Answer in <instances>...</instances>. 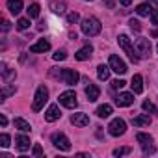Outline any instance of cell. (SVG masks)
<instances>
[{"instance_id":"obj_1","label":"cell","mask_w":158,"mask_h":158,"mask_svg":"<svg viewBox=\"0 0 158 158\" xmlns=\"http://www.w3.org/2000/svg\"><path fill=\"white\" fill-rule=\"evenodd\" d=\"M80 26H82V32H84L88 37L99 35V34H101V30H102L101 21H99V19H95V17H88V19H84Z\"/></svg>"},{"instance_id":"obj_2","label":"cell","mask_w":158,"mask_h":158,"mask_svg":"<svg viewBox=\"0 0 158 158\" xmlns=\"http://www.w3.org/2000/svg\"><path fill=\"white\" fill-rule=\"evenodd\" d=\"M117 43H119V47L127 52V56H128V60L132 61V63H138L139 61V56H138V52H136V48L132 47V43H130V39L125 35V34H121L119 37H117Z\"/></svg>"},{"instance_id":"obj_3","label":"cell","mask_w":158,"mask_h":158,"mask_svg":"<svg viewBox=\"0 0 158 158\" xmlns=\"http://www.w3.org/2000/svg\"><path fill=\"white\" fill-rule=\"evenodd\" d=\"M47 101H48V89H47L45 86H39L37 91H35L34 102H32V110H34V112H41Z\"/></svg>"},{"instance_id":"obj_4","label":"cell","mask_w":158,"mask_h":158,"mask_svg":"<svg viewBox=\"0 0 158 158\" xmlns=\"http://www.w3.org/2000/svg\"><path fill=\"white\" fill-rule=\"evenodd\" d=\"M134 48H136V52H138L139 58H149L152 47H151V41H149V39H145V37H138V39L134 41Z\"/></svg>"},{"instance_id":"obj_5","label":"cell","mask_w":158,"mask_h":158,"mask_svg":"<svg viewBox=\"0 0 158 158\" xmlns=\"http://www.w3.org/2000/svg\"><path fill=\"white\" fill-rule=\"evenodd\" d=\"M52 143L60 151H71V141H69V138L63 132H54L52 134Z\"/></svg>"},{"instance_id":"obj_6","label":"cell","mask_w":158,"mask_h":158,"mask_svg":"<svg viewBox=\"0 0 158 158\" xmlns=\"http://www.w3.org/2000/svg\"><path fill=\"white\" fill-rule=\"evenodd\" d=\"M60 80L67 86H74L78 80H80V74H78L74 69H61V74H60Z\"/></svg>"},{"instance_id":"obj_7","label":"cell","mask_w":158,"mask_h":158,"mask_svg":"<svg viewBox=\"0 0 158 158\" xmlns=\"http://www.w3.org/2000/svg\"><path fill=\"white\" fill-rule=\"evenodd\" d=\"M60 104L65 106V108H76L78 106V101H76V93L74 91H63L60 95Z\"/></svg>"},{"instance_id":"obj_8","label":"cell","mask_w":158,"mask_h":158,"mask_svg":"<svg viewBox=\"0 0 158 158\" xmlns=\"http://www.w3.org/2000/svg\"><path fill=\"white\" fill-rule=\"evenodd\" d=\"M108 132H110L112 136H115V138H117V136H123V134L127 132V123L117 117V119H114V121L108 125Z\"/></svg>"},{"instance_id":"obj_9","label":"cell","mask_w":158,"mask_h":158,"mask_svg":"<svg viewBox=\"0 0 158 158\" xmlns=\"http://www.w3.org/2000/svg\"><path fill=\"white\" fill-rule=\"evenodd\" d=\"M110 69L114 71V73H117V74H125L128 69H127V63L119 58V56H115V54H112L110 56Z\"/></svg>"},{"instance_id":"obj_10","label":"cell","mask_w":158,"mask_h":158,"mask_svg":"<svg viewBox=\"0 0 158 158\" xmlns=\"http://www.w3.org/2000/svg\"><path fill=\"white\" fill-rule=\"evenodd\" d=\"M0 73H2V80H4V84H10L11 80H15V76H17V73H15V69H10L8 67V63H0Z\"/></svg>"},{"instance_id":"obj_11","label":"cell","mask_w":158,"mask_h":158,"mask_svg":"<svg viewBox=\"0 0 158 158\" xmlns=\"http://www.w3.org/2000/svg\"><path fill=\"white\" fill-rule=\"evenodd\" d=\"M60 117H61L60 106H58V104H50V106H48V110L45 112V121H48V123H54V121H58Z\"/></svg>"},{"instance_id":"obj_12","label":"cell","mask_w":158,"mask_h":158,"mask_svg":"<svg viewBox=\"0 0 158 158\" xmlns=\"http://www.w3.org/2000/svg\"><path fill=\"white\" fill-rule=\"evenodd\" d=\"M71 123H73L74 127H88V125H89V115H88V114H82V112L73 114V115H71Z\"/></svg>"},{"instance_id":"obj_13","label":"cell","mask_w":158,"mask_h":158,"mask_svg":"<svg viewBox=\"0 0 158 158\" xmlns=\"http://www.w3.org/2000/svg\"><path fill=\"white\" fill-rule=\"evenodd\" d=\"M115 104L119 108H125V106H130L134 104V93H119L115 97Z\"/></svg>"},{"instance_id":"obj_14","label":"cell","mask_w":158,"mask_h":158,"mask_svg":"<svg viewBox=\"0 0 158 158\" xmlns=\"http://www.w3.org/2000/svg\"><path fill=\"white\" fill-rule=\"evenodd\" d=\"M91 54H93V47H91V45H84L80 50L74 54V58H76L78 61H86V60L91 58Z\"/></svg>"},{"instance_id":"obj_15","label":"cell","mask_w":158,"mask_h":158,"mask_svg":"<svg viewBox=\"0 0 158 158\" xmlns=\"http://www.w3.org/2000/svg\"><path fill=\"white\" fill-rule=\"evenodd\" d=\"M47 50H50V43H48L47 39H39L37 43H34V45L30 47V52H34V54H39V52H47Z\"/></svg>"},{"instance_id":"obj_16","label":"cell","mask_w":158,"mask_h":158,"mask_svg":"<svg viewBox=\"0 0 158 158\" xmlns=\"http://www.w3.org/2000/svg\"><path fill=\"white\" fill-rule=\"evenodd\" d=\"M99 95H101L99 86H95V84H88V88H86V97H88V101H89V102H95V101L99 99Z\"/></svg>"},{"instance_id":"obj_17","label":"cell","mask_w":158,"mask_h":158,"mask_svg":"<svg viewBox=\"0 0 158 158\" xmlns=\"http://www.w3.org/2000/svg\"><path fill=\"white\" fill-rule=\"evenodd\" d=\"M130 88H132V93H136V95L143 91V78H141V74H134V76H132Z\"/></svg>"},{"instance_id":"obj_18","label":"cell","mask_w":158,"mask_h":158,"mask_svg":"<svg viewBox=\"0 0 158 158\" xmlns=\"http://www.w3.org/2000/svg\"><path fill=\"white\" fill-rule=\"evenodd\" d=\"M151 121H152V119H151L149 114H141V115H138V117L132 119V125H134V127H149Z\"/></svg>"},{"instance_id":"obj_19","label":"cell","mask_w":158,"mask_h":158,"mask_svg":"<svg viewBox=\"0 0 158 158\" xmlns=\"http://www.w3.org/2000/svg\"><path fill=\"white\" fill-rule=\"evenodd\" d=\"M15 145H17V149H19L21 152H24V151L30 149V138H26V136H17V138H15Z\"/></svg>"},{"instance_id":"obj_20","label":"cell","mask_w":158,"mask_h":158,"mask_svg":"<svg viewBox=\"0 0 158 158\" xmlns=\"http://www.w3.org/2000/svg\"><path fill=\"white\" fill-rule=\"evenodd\" d=\"M8 10L13 15H19L23 11V0H8Z\"/></svg>"},{"instance_id":"obj_21","label":"cell","mask_w":158,"mask_h":158,"mask_svg":"<svg viewBox=\"0 0 158 158\" xmlns=\"http://www.w3.org/2000/svg\"><path fill=\"white\" fill-rule=\"evenodd\" d=\"M15 91H17V88L15 86H10V84H6L4 88H2V91H0V102H4L10 95H15Z\"/></svg>"},{"instance_id":"obj_22","label":"cell","mask_w":158,"mask_h":158,"mask_svg":"<svg viewBox=\"0 0 158 158\" xmlns=\"http://www.w3.org/2000/svg\"><path fill=\"white\" fill-rule=\"evenodd\" d=\"M136 139H138V143H139L141 147H147V145L152 143V136H149V134H145V132H138V134H136Z\"/></svg>"},{"instance_id":"obj_23","label":"cell","mask_w":158,"mask_h":158,"mask_svg":"<svg viewBox=\"0 0 158 158\" xmlns=\"http://www.w3.org/2000/svg\"><path fill=\"white\" fill-rule=\"evenodd\" d=\"M13 125H15V128L23 130V132H30V130H32L30 123H28V121H24V119H21V117H17V119L13 121Z\"/></svg>"},{"instance_id":"obj_24","label":"cell","mask_w":158,"mask_h":158,"mask_svg":"<svg viewBox=\"0 0 158 158\" xmlns=\"http://www.w3.org/2000/svg\"><path fill=\"white\" fill-rule=\"evenodd\" d=\"M110 65H99L97 67V74H99V78H101V80H108V78H110Z\"/></svg>"},{"instance_id":"obj_25","label":"cell","mask_w":158,"mask_h":158,"mask_svg":"<svg viewBox=\"0 0 158 158\" xmlns=\"http://www.w3.org/2000/svg\"><path fill=\"white\" fill-rule=\"evenodd\" d=\"M95 114H97L99 117H110V115H112V106H110V104H101Z\"/></svg>"},{"instance_id":"obj_26","label":"cell","mask_w":158,"mask_h":158,"mask_svg":"<svg viewBox=\"0 0 158 158\" xmlns=\"http://www.w3.org/2000/svg\"><path fill=\"white\" fill-rule=\"evenodd\" d=\"M151 11H152V8H151L149 4H139V6L136 8V13H138L139 17H149Z\"/></svg>"},{"instance_id":"obj_27","label":"cell","mask_w":158,"mask_h":158,"mask_svg":"<svg viewBox=\"0 0 158 158\" xmlns=\"http://www.w3.org/2000/svg\"><path fill=\"white\" fill-rule=\"evenodd\" d=\"M26 11H28V17H30V19H37V17H39L41 8H39V4H30Z\"/></svg>"},{"instance_id":"obj_28","label":"cell","mask_w":158,"mask_h":158,"mask_svg":"<svg viewBox=\"0 0 158 158\" xmlns=\"http://www.w3.org/2000/svg\"><path fill=\"white\" fill-rule=\"evenodd\" d=\"M141 106H143V110H145V112H151V114H158L156 106H154V104H152L151 101H145V102H143Z\"/></svg>"},{"instance_id":"obj_29","label":"cell","mask_w":158,"mask_h":158,"mask_svg":"<svg viewBox=\"0 0 158 158\" xmlns=\"http://www.w3.org/2000/svg\"><path fill=\"white\" fill-rule=\"evenodd\" d=\"M125 154H130V147H117V149H114V156H125Z\"/></svg>"},{"instance_id":"obj_30","label":"cell","mask_w":158,"mask_h":158,"mask_svg":"<svg viewBox=\"0 0 158 158\" xmlns=\"http://www.w3.org/2000/svg\"><path fill=\"white\" fill-rule=\"evenodd\" d=\"M52 58H54L56 61H63V60L67 58V52H65L63 48H61V50H56V52L52 54Z\"/></svg>"},{"instance_id":"obj_31","label":"cell","mask_w":158,"mask_h":158,"mask_svg":"<svg viewBox=\"0 0 158 158\" xmlns=\"http://www.w3.org/2000/svg\"><path fill=\"white\" fill-rule=\"evenodd\" d=\"M28 26H30V17H28V19H19V21H17V28H19V30H26Z\"/></svg>"},{"instance_id":"obj_32","label":"cell","mask_w":158,"mask_h":158,"mask_svg":"<svg viewBox=\"0 0 158 158\" xmlns=\"http://www.w3.org/2000/svg\"><path fill=\"white\" fill-rule=\"evenodd\" d=\"M52 11H54V13H58V15L65 13V4H63V2H60V4H54V6H52Z\"/></svg>"},{"instance_id":"obj_33","label":"cell","mask_w":158,"mask_h":158,"mask_svg":"<svg viewBox=\"0 0 158 158\" xmlns=\"http://www.w3.org/2000/svg\"><path fill=\"white\" fill-rule=\"evenodd\" d=\"M128 24H130V30H132V32H139V30H141V23L136 21V19H130Z\"/></svg>"},{"instance_id":"obj_34","label":"cell","mask_w":158,"mask_h":158,"mask_svg":"<svg viewBox=\"0 0 158 158\" xmlns=\"http://www.w3.org/2000/svg\"><path fill=\"white\" fill-rule=\"evenodd\" d=\"M78 19H80V15H78L76 11H73V13H69V15H67V23H69V24L78 23Z\"/></svg>"},{"instance_id":"obj_35","label":"cell","mask_w":158,"mask_h":158,"mask_svg":"<svg viewBox=\"0 0 158 158\" xmlns=\"http://www.w3.org/2000/svg\"><path fill=\"white\" fill-rule=\"evenodd\" d=\"M125 86H127V82H125V80H119V78L112 82V88H114V89H121V88H125Z\"/></svg>"},{"instance_id":"obj_36","label":"cell","mask_w":158,"mask_h":158,"mask_svg":"<svg viewBox=\"0 0 158 158\" xmlns=\"http://www.w3.org/2000/svg\"><path fill=\"white\" fill-rule=\"evenodd\" d=\"M0 145H2V147H10V136L8 134L0 136Z\"/></svg>"},{"instance_id":"obj_37","label":"cell","mask_w":158,"mask_h":158,"mask_svg":"<svg viewBox=\"0 0 158 158\" xmlns=\"http://www.w3.org/2000/svg\"><path fill=\"white\" fill-rule=\"evenodd\" d=\"M34 156H37V158H39V156H43V149H41V145H39V143H35V145H34Z\"/></svg>"},{"instance_id":"obj_38","label":"cell","mask_w":158,"mask_h":158,"mask_svg":"<svg viewBox=\"0 0 158 158\" xmlns=\"http://www.w3.org/2000/svg\"><path fill=\"white\" fill-rule=\"evenodd\" d=\"M151 21H152V24H158V8L151 11Z\"/></svg>"},{"instance_id":"obj_39","label":"cell","mask_w":158,"mask_h":158,"mask_svg":"<svg viewBox=\"0 0 158 158\" xmlns=\"http://www.w3.org/2000/svg\"><path fill=\"white\" fill-rule=\"evenodd\" d=\"M143 152H145V154H152V152H154V147H152V145H147V147H143Z\"/></svg>"},{"instance_id":"obj_40","label":"cell","mask_w":158,"mask_h":158,"mask_svg":"<svg viewBox=\"0 0 158 158\" xmlns=\"http://www.w3.org/2000/svg\"><path fill=\"white\" fill-rule=\"evenodd\" d=\"M10 28H11V24H10V21H2V30H4V32H8Z\"/></svg>"},{"instance_id":"obj_41","label":"cell","mask_w":158,"mask_h":158,"mask_svg":"<svg viewBox=\"0 0 158 158\" xmlns=\"http://www.w3.org/2000/svg\"><path fill=\"white\" fill-rule=\"evenodd\" d=\"M0 125H2V127H6V125H8V119H6V115H0Z\"/></svg>"},{"instance_id":"obj_42","label":"cell","mask_w":158,"mask_h":158,"mask_svg":"<svg viewBox=\"0 0 158 158\" xmlns=\"http://www.w3.org/2000/svg\"><path fill=\"white\" fill-rule=\"evenodd\" d=\"M119 2H121L123 6H130V2H132V0H119Z\"/></svg>"},{"instance_id":"obj_43","label":"cell","mask_w":158,"mask_h":158,"mask_svg":"<svg viewBox=\"0 0 158 158\" xmlns=\"http://www.w3.org/2000/svg\"><path fill=\"white\" fill-rule=\"evenodd\" d=\"M106 6H110V8H114V0H106Z\"/></svg>"},{"instance_id":"obj_44","label":"cell","mask_w":158,"mask_h":158,"mask_svg":"<svg viewBox=\"0 0 158 158\" xmlns=\"http://www.w3.org/2000/svg\"><path fill=\"white\" fill-rule=\"evenodd\" d=\"M151 35H152V37H158V30H152V32H151Z\"/></svg>"},{"instance_id":"obj_45","label":"cell","mask_w":158,"mask_h":158,"mask_svg":"<svg viewBox=\"0 0 158 158\" xmlns=\"http://www.w3.org/2000/svg\"><path fill=\"white\" fill-rule=\"evenodd\" d=\"M154 2H156V4H158V0H154Z\"/></svg>"},{"instance_id":"obj_46","label":"cell","mask_w":158,"mask_h":158,"mask_svg":"<svg viewBox=\"0 0 158 158\" xmlns=\"http://www.w3.org/2000/svg\"><path fill=\"white\" fill-rule=\"evenodd\" d=\"M156 50H158V45H156Z\"/></svg>"},{"instance_id":"obj_47","label":"cell","mask_w":158,"mask_h":158,"mask_svg":"<svg viewBox=\"0 0 158 158\" xmlns=\"http://www.w3.org/2000/svg\"><path fill=\"white\" fill-rule=\"evenodd\" d=\"M88 2H89V0H88Z\"/></svg>"}]
</instances>
